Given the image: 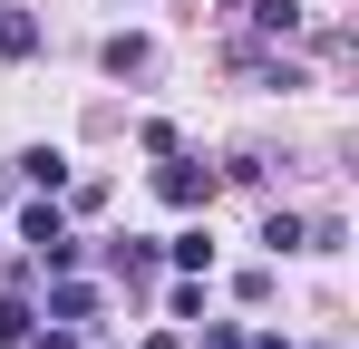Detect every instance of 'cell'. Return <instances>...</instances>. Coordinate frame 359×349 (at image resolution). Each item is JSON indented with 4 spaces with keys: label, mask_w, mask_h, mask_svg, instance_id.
I'll use <instances>...</instances> for the list:
<instances>
[{
    "label": "cell",
    "mask_w": 359,
    "mask_h": 349,
    "mask_svg": "<svg viewBox=\"0 0 359 349\" xmlns=\"http://www.w3.org/2000/svg\"><path fill=\"white\" fill-rule=\"evenodd\" d=\"M214 184H224V165H194L184 146L156 165V194H165V204H184V214H204V204H214Z\"/></svg>",
    "instance_id": "1"
},
{
    "label": "cell",
    "mask_w": 359,
    "mask_h": 349,
    "mask_svg": "<svg viewBox=\"0 0 359 349\" xmlns=\"http://www.w3.org/2000/svg\"><path fill=\"white\" fill-rule=\"evenodd\" d=\"M49 320H97V282L59 272V282H49Z\"/></svg>",
    "instance_id": "2"
},
{
    "label": "cell",
    "mask_w": 359,
    "mask_h": 349,
    "mask_svg": "<svg viewBox=\"0 0 359 349\" xmlns=\"http://www.w3.org/2000/svg\"><path fill=\"white\" fill-rule=\"evenodd\" d=\"M97 68H107V78H146V68H156V49H146L136 29H117V39L97 49Z\"/></svg>",
    "instance_id": "3"
},
{
    "label": "cell",
    "mask_w": 359,
    "mask_h": 349,
    "mask_svg": "<svg viewBox=\"0 0 359 349\" xmlns=\"http://www.w3.org/2000/svg\"><path fill=\"white\" fill-rule=\"evenodd\" d=\"M165 252H175V272H194V282H204V272H214V233L194 224V233H175V242H165Z\"/></svg>",
    "instance_id": "4"
},
{
    "label": "cell",
    "mask_w": 359,
    "mask_h": 349,
    "mask_svg": "<svg viewBox=\"0 0 359 349\" xmlns=\"http://www.w3.org/2000/svg\"><path fill=\"white\" fill-rule=\"evenodd\" d=\"M20 174H29L39 194H59V184H68V156H59V146H29V156H20Z\"/></svg>",
    "instance_id": "5"
},
{
    "label": "cell",
    "mask_w": 359,
    "mask_h": 349,
    "mask_svg": "<svg viewBox=\"0 0 359 349\" xmlns=\"http://www.w3.org/2000/svg\"><path fill=\"white\" fill-rule=\"evenodd\" d=\"M252 29H262V39H292V29H301V0H252Z\"/></svg>",
    "instance_id": "6"
},
{
    "label": "cell",
    "mask_w": 359,
    "mask_h": 349,
    "mask_svg": "<svg viewBox=\"0 0 359 349\" xmlns=\"http://www.w3.org/2000/svg\"><path fill=\"white\" fill-rule=\"evenodd\" d=\"M39 49V20L29 10H0V58H29Z\"/></svg>",
    "instance_id": "7"
},
{
    "label": "cell",
    "mask_w": 359,
    "mask_h": 349,
    "mask_svg": "<svg viewBox=\"0 0 359 349\" xmlns=\"http://www.w3.org/2000/svg\"><path fill=\"white\" fill-rule=\"evenodd\" d=\"M29 330H39V310H29V301L10 291V301H0V349H20V340H29Z\"/></svg>",
    "instance_id": "8"
},
{
    "label": "cell",
    "mask_w": 359,
    "mask_h": 349,
    "mask_svg": "<svg viewBox=\"0 0 359 349\" xmlns=\"http://www.w3.org/2000/svg\"><path fill=\"white\" fill-rule=\"evenodd\" d=\"M262 242L272 252H301V214H262Z\"/></svg>",
    "instance_id": "9"
},
{
    "label": "cell",
    "mask_w": 359,
    "mask_h": 349,
    "mask_svg": "<svg viewBox=\"0 0 359 349\" xmlns=\"http://www.w3.org/2000/svg\"><path fill=\"white\" fill-rule=\"evenodd\" d=\"M20 349H78V340H68V330H29Z\"/></svg>",
    "instance_id": "10"
},
{
    "label": "cell",
    "mask_w": 359,
    "mask_h": 349,
    "mask_svg": "<svg viewBox=\"0 0 359 349\" xmlns=\"http://www.w3.org/2000/svg\"><path fill=\"white\" fill-rule=\"evenodd\" d=\"M204 349H243V330H204Z\"/></svg>",
    "instance_id": "11"
},
{
    "label": "cell",
    "mask_w": 359,
    "mask_h": 349,
    "mask_svg": "<svg viewBox=\"0 0 359 349\" xmlns=\"http://www.w3.org/2000/svg\"><path fill=\"white\" fill-rule=\"evenodd\" d=\"M243 349H292V340H282V330H262V340H243Z\"/></svg>",
    "instance_id": "12"
}]
</instances>
